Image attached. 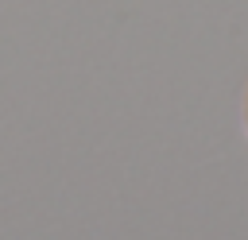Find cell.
Returning <instances> with one entry per match:
<instances>
[{
    "label": "cell",
    "mask_w": 248,
    "mask_h": 240,
    "mask_svg": "<svg viewBox=\"0 0 248 240\" xmlns=\"http://www.w3.org/2000/svg\"><path fill=\"white\" fill-rule=\"evenodd\" d=\"M244 128H248V97H244Z\"/></svg>",
    "instance_id": "obj_1"
}]
</instances>
